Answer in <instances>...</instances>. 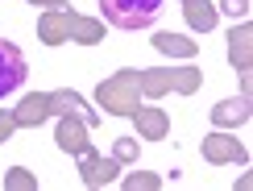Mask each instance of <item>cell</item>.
<instances>
[{
  "instance_id": "cell-2",
  "label": "cell",
  "mask_w": 253,
  "mask_h": 191,
  "mask_svg": "<svg viewBox=\"0 0 253 191\" xmlns=\"http://www.w3.org/2000/svg\"><path fill=\"white\" fill-rule=\"evenodd\" d=\"M21 83H25V54H21L13 42L0 38V100L13 96Z\"/></svg>"
},
{
  "instance_id": "cell-1",
  "label": "cell",
  "mask_w": 253,
  "mask_h": 191,
  "mask_svg": "<svg viewBox=\"0 0 253 191\" xmlns=\"http://www.w3.org/2000/svg\"><path fill=\"white\" fill-rule=\"evenodd\" d=\"M112 29H150L162 17V0H100Z\"/></svg>"
}]
</instances>
